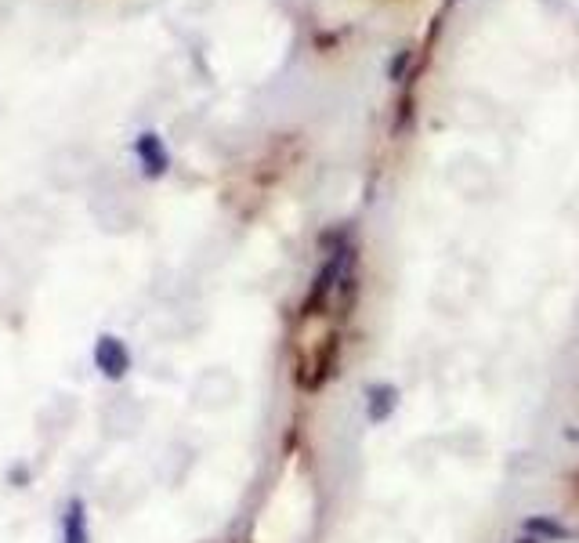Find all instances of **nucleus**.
I'll return each instance as SVG.
<instances>
[{"label":"nucleus","instance_id":"obj_6","mask_svg":"<svg viewBox=\"0 0 579 543\" xmlns=\"http://www.w3.org/2000/svg\"><path fill=\"white\" fill-rule=\"evenodd\" d=\"M522 533L540 543H576V529L569 522H561L558 515H529L522 522Z\"/></svg>","mask_w":579,"mask_h":543},{"label":"nucleus","instance_id":"obj_2","mask_svg":"<svg viewBox=\"0 0 579 543\" xmlns=\"http://www.w3.org/2000/svg\"><path fill=\"white\" fill-rule=\"evenodd\" d=\"M341 362H344V326H326V334H319L304 352H297L290 381L304 395H315V391H323L326 384L337 381Z\"/></svg>","mask_w":579,"mask_h":543},{"label":"nucleus","instance_id":"obj_10","mask_svg":"<svg viewBox=\"0 0 579 543\" xmlns=\"http://www.w3.org/2000/svg\"><path fill=\"white\" fill-rule=\"evenodd\" d=\"M449 4H456V0H449Z\"/></svg>","mask_w":579,"mask_h":543},{"label":"nucleus","instance_id":"obj_3","mask_svg":"<svg viewBox=\"0 0 579 543\" xmlns=\"http://www.w3.org/2000/svg\"><path fill=\"white\" fill-rule=\"evenodd\" d=\"M91 359H95V370L102 373L105 381H124L134 366L131 348H127L124 337H116V334H98Z\"/></svg>","mask_w":579,"mask_h":543},{"label":"nucleus","instance_id":"obj_9","mask_svg":"<svg viewBox=\"0 0 579 543\" xmlns=\"http://www.w3.org/2000/svg\"><path fill=\"white\" fill-rule=\"evenodd\" d=\"M514 543H540V540H532V536H525V533H522V536H518V540H514Z\"/></svg>","mask_w":579,"mask_h":543},{"label":"nucleus","instance_id":"obj_7","mask_svg":"<svg viewBox=\"0 0 579 543\" xmlns=\"http://www.w3.org/2000/svg\"><path fill=\"white\" fill-rule=\"evenodd\" d=\"M62 543H91V522H87V504L80 496H69L62 511Z\"/></svg>","mask_w":579,"mask_h":543},{"label":"nucleus","instance_id":"obj_4","mask_svg":"<svg viewBox=\"0 0 579 543\" xmlns=\"http://www.w3.org/2000/svg\"><path fill=\"white\" fill-rule=\"evenodd\" d=\"M134 156L142 163V174L149 181L163 178V174L171 171V153H167V145L156 131H142L134 138Z\"/></svg>","mask_w":579,"mask_h":543},{"label":"nucleus","instance_id":"obj_5","mask_svg":"<svg viewBox=\"0 0 579 543\" xmlns=\"http://www.w3.org/2000/svg\"><path fill=\"white\" fill-rule=\"evenodd\" d=\"M399 399L402 391L391 381L370 384V388H366V420H370V424H388V420L395 417V410H399Z\"/></svg>","mask_w":579,"mask_h":543},{"label":"nucleus","instance_id":"obj_1","mask_svg":"<svg viewBox=\"0 0 579 543\" xmlns=\"http://www.w3.org/2000/svg\"><path fill=\"white\" fill-rule=\"evenodd\" d=\"M319 247H323V261H319L312 283H308V294L301 297V308H297V330H304L308 323L333 326L337 290H341L348 268L359 265V247H355V239L348 229L323 232V236H319Z\"/></svg>","mask_w":579,"mask_h":543},{"label":"nucleus","instance_id":"obj_8","mask_svg":"<svg viewBox=\"0 0 579 543\" xmlns=\"http://www.w3.org/2000/svg\"><path fill=\"white\" fill-rule=\"evenodd\" d=\"M409 58H413V51H409V48H402L399 55L391 58V66H388V77L395 80V84H402V80H409V77H406V66H409Z\"/></svg>","mask_w":579,"mask_h":543}]
</instances>
